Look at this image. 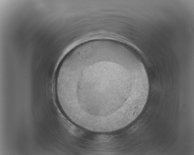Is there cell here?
I'll list each match as a JSON object with an SVG mask.
<instances>
[{
    "instance_id": "cell-1",
    "label": "cell",
    "mask_w": 194,
    "mask_h": 155,
    "mask_svg": "<svg viewBox=\"0 0 194 155\" xmlns=\"http://www.w3.org/2000/svg\"><path fill=\"white\" fill-rule=\"evenodd\" d=\"M124 68L123 59L114 53L94 50L65 61L63 78L76 106L104 111L108 110L111 102L114 75Z\"/></svg>"
}]
</instances>
